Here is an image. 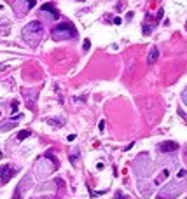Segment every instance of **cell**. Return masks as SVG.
<instances>
[{"label":"cell","instance_id":"d4e9b609","mask_svg":"<svg viewBox=\"0 0 187 199\" xmlns=\"http://www.w3.org/2000/svg\"><path fill=\"white\" fill-rule=\"evenodd\" d=\"M0 9H2V5H0Z\"/></svg>","mask_w":187,"mask_h":199},{"label":"cell","instance_id":"3957f363","mask_svg":"<svg viewBox=\"0 0 187 199\" xmlns=\"http://www.w3.org/2000/svg\"><path fill=\"white\" fill-rule=\"evenodd\" d=\"M182 190H184V185H180V183H177V182L168 183V185H165L159 190L157 199H175L177 196L182 194Z\"/></svg>","mask_w":187,"mask_h":199},{"label":"cell","instance_id":"8fae6325","mask_svg":"<svg viewBox=\"0 0 187 199\" xmlns=\"http://www.w3.org/2000/svg\"><path fill=\"white\" fill-rule=\"evenodd\" d=\"M168 177H170V169H163V171H161V175L156 178V183H161V182L166 180Z\"/></svg>","mask_w":187,"mask_h":199},{"label":"cell","instance_id":"9a60e30c","mask_svg":"<svg viewBox=\"0 0 187 199\" xmlns=\"http://www.w3.org/2000/svg\"><path fill=\"white\" fill-rule=\"evenodd\" d=\"M74 102H75V103H84L86 102V96H77V98H74Z\"/></svg>","mask_w":187,"mask_h":199},{"label":"cell","instance_id":"d6986e66","mask_svg":"<svg viewBox=\"0 0 187 199\" xmlns=\"http://www.w3.org/2000/svg\"><path fill=\"white\" fill-rule=\"evenodd\" d=\"M163 14H165V11H163V9H159V12H157V19H156V21H159V19L163 18Z\"/></svg>","mask_w":187,"mask_h":199},{"label":"cell","instance_id":"4fadbf2b","mask_svg":"<svg viewBox=\"0 0 187 199\" xmlns=\"http://www.w3.org/2000/svg\"><path fill=\"white\" fill-rule=\"evenodd\" d=\"M12 128H16V122H7V124H4V126H0V133L2 131H7V129H12Z\"/></svg>","mask_w":187,"mask_h":199},{"label":"cell","instance_id":"7402d4cb","mask_svg":"<svg viewBox=\"0 0 187 199\" xmlns=\"http://www.w3.org/2000/svg\"><path fill=\"white\" fill-rule=\"evenodd\" d=\"M103 129H105V121H102V122H100V131H103Z\"/></svg>","mask_w":187,"mask_h":199},{"label":"cell","instance_id":"5b68a950","mask_svg":"<svg viewBox=\"0 0 187 199\" xmlns=\"http://www.w3.org/2000/svg\"><path fill=\"white\" fill-rule=\"evenodd\" d=\"M14 175H16V169L12 166H9V164L0 166V183H7Z\"/></svg>","mask_w":187,"mask_h":199},{"label":"cell","instance_id":"44dd1931","mask_svg":"<svg viewBox=\"0 0 187 199\" xmlns=\"http://www.w3.org/2000/svg\"><path fill=\"white\" fill-rule=\"evenodd\" d=\"M121 21H122V19H121L119 16H117V18H114V25H121Z\"/></svg>","mask_w":187,"mask_h":199},{"label":"cell","instance_id":"603a6c76","mask_svg":"<svg viewBox=\"0 0 187 199\" xmlns=\"http://www.w3.org/2000/svg\"><path fill=\"white\" fill-rule=\"evenodd\" d=\"M79 2H84V0H79Z\"/></svg>","mask_w":187,"mask_h":199},{"label":"cell","instance_id":"484cf974","mask_svg":"<svg viewBox=\"0 0 187 199\" xmlns=\"http://www.w3.org/2000/svg\"><path fill=\"white\" fill-rule=\"evenodd\" d=\"M185 28H187V25H185Z\"/></svg>","mask_w":187,"mask_h":199},{"label":"cell","instance_id":"277c9868","mask_svg":"<svg viewBox=\"0 0 187 199\" xmlns=\"http://www.w3.org/2000/svg\"><path fill=\"white\" fill-rule=\"evenodd\" d=\"M30 187H31V177H30V175H26V177H25V178H23V180L18 183V187H16V190H14L12 199H21L23 194H25V192H26Z\"/></svg>","mask_w":187,"mask_h":199},{"label":"cell","instance_id":"ffe728a7","mask_svg":"<svg viewBox=\"0 0 187 199\" xmlns=\"http://www.w3.org/2000/svg\"><path fill=\"white\" fill-rule=\"evenodd\" d=\"M21 117H23V114H16V115H14V117H12V121H14V122H16V121H18V119H21Z\"/></svg>","mask_w":187,"mask_h":199},{"label":"cell","instance_id":"5bb4252c","mask_svg":"<svg viewBox=\"0 0 187 199\" xmlns=\"http://www.w3.org/2000/svg\"><path fill=\"white\" fill-rule=\"evenodd\" d=\"M116 199H128V197H126V194H122L121 190H117V192H116Z\"/></svg>","mask_w":187,"mask_h":199},{"label":"cell","instance_id":"9c48e42d","mask_svg":"<svg viewBox=\"0 0 187 199\" xmlns=\"http://www.w3.org/2000/svg\"><path fill=\"white\" fill-rule=\"evenodd\" d=\"M157 58H159V49L152 47L151 51H149V54H147V63L149 65H154V63L157 61Z\"/></svg>","mask_w":187,"mask_h":199},{"label":"cell","instance_id":"6da1fadb","mask_svg":"<svg viewBox=\"0 0 187 199\" xmlns=\"http://www.w3.org/2000/svg\"><path fill=\"white\" fill-rule=\"evenodd\" d=\"M21 35H23V40H25L28 45L35 47V45L40 42L42 35H44V25H42L40 21H31V23H28L26 26L23 28Z\"/></svg>","mask_w":187,"mask_h":199},{"label":"cell","instance_id":"ac0fdd59","mask_svg":"<svg viewBox=\"0 0 187 199\" xmlns=\"http://www.w3.org/2000/svg\"><path fill=\"white\" fill-rule=\"evenodd\" d=\"M18 105H19L18 102H12V105H11V108H12V112H16V110H18Z\"/></svg>","mask_w":187,"mask_h":199},{"label":"cell","instance_id":"ba28073f","mask_svg":"<svg viewBox=\"0 0 187 199\" xmlns=\"http://www.w3.org/2000/svg\"><path fill=\"white\" fill-rule=\"evenodd\" d=\"M159 150L165 154V152H175L178 150V143L177 142H163L159 145Z\"/></svg>","mask_w":187,"mask_h":199},{"label":"cell","instance_id":"e0dca14e","mask_svg":"<svg viewBox=\"0 0 187 199\" xmlns=\"http://www.w3.org/2000/svg\"><path fill=\"white\" fill-rule=\"evenodd\" d=\"M82 45H84V51H88V49L91 47V42H89V40L86 39V40H84V44H82Z\"/></svg>","mask_w":187,"mask_h":199},{"label":"cell","instance_id":"7a4b0ae2","mask_svg":"<svg viewBox=\"0 0 187 199\" xmlns=\"http://www.w3.org/2000/svg\"><path fill=\"white\" fill-rule=\"evenodd\" d=\"M54 40H68V39H74L77 37V30L72 23L65 21V23H60L58 26H54L53 31H51Z\"/></svg>","mask_w":187,"mask_h":199},{"label":"cell","instance_id":"cb8c5ba5","mask_svg":"<svg viewBox=\"0 0 187 199\" xmlns=\"http://www.w3.org/2000/svg\"><path fill=\"white\" fill-rule=\"evenodd\" d=\"M185 154H187V149H185Z\"/></svg>","mask_w":187,"mask_h":199},{"label":"cell","instance_id":"30bf717a","mask_svg":"<svg viewBox=\"0 0 187 199\" xmlns=\"http://www.w3.org/2000/svg\"><path fill=\"white\" fill-rule=\"evenodd\" d=\"M47 124L53 126V128H61L63 124H65V121L60 119V117H51V119H47Z\"/></svg>","mask_w":187,"mask_h":199},{"label":"cell","instance_id":"7c38bea8","mask_svg":"<svg viewBox=\"0 0 187 199\" xmlns=\"http://www.w3.org/2000/svg\"><path fill=\"white\" fill-rule=\"evenodd\" d=\"M30 135H31V131H30V129H23V131H19V133H18V140H19V142H21V140H25V138H28V136H30Z\"/></svg>","mask_w":187,"mask_h":199},{"label":"cell","instance_id":"8992f818","mask_svg":"<svg viewBox=\"0 0 187 199\" xmlns=\"http://www.w3.org/2000/svg\"><path fill=\"white\" fill-rule=\"evenodd\" d=\"M21 94L25 96V100H26L28 108L33 110V108H35V102H37V91L35 89H21Z\"/></svg>","mask_w":187,"mask_h":199},{"label":"cell","instance_id":"52a82bcc","mask_svg":"<svg viewBox=\"0 0 187 199\" xmlns=\"http://www.w3.org/2000/svg\"><path fill=\"white\" fill-rule=\"evenodd\" d=\"M40 11H42V12H49L51 16H53V19H60V11L54 7V4H44L40 7Z\"/></svg>","mask_w":187,"mask_h":199},{"label":"cell","instance_id":"2e32d148","mask_svg":"<svg viewBox=\"0 0 187 199\" xmlns=\"http://www.w3.org/2000/svg\"><path fill=\"white\" fill-rule=\"evenodd\" d=\"M187 177V171L185 169H180V171H178V178H185Z\"/></svg>","mask_w":187,"mask_h":199}]
</instances>
